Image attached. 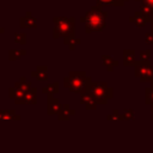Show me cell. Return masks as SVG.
I'll list each match as a JSON object with an SVG mask.
<instances>
[{
	"label": "cell",
	"instance_id": "83f0119b",
	"mask_svg": "<svg viewBox=\"0 0 153 153\" xmlns=\"http://www.w3.org/2000/svg\"><path fill=\"white\" fill-rule=\"evenodd\" d=\"M145 42H146L147 44H149V45L153 44V31L147 32V33L145 35Z\"/></svg>",
	"mask_w": 153,
	"mask_h": 153
},
{
	"label": "cell",
	"instance_id": "5b68a950",
	"mask_svg": "<svg viewBox=\"0 0 153 153\" xmlns=\"http://www.w3.org/2000/svg\"><path fill=\"white\" fill-rule=\"evenodd\" d=\"M134 74L141 82L153 81V65L151 60H139L134 65Z\"/></svg>",
	"mask_w": 153,
	"mask_h": 153
},
{
	"label": "cell",
	"instance_id": "9c48e42d",
	"mask_svg": "<svg viewBox=\"0 0 153 153\" xmlns=\"http://www.w3.org/2000/svg\"><path fill=\"white\" fill-rule=\"evenodd\" d=\"M31 76L37 81H47L48 80V67L47 66H37L36 69L31 72Z\"/></svg>",
	"mask_w": 153,
	"mask_h": 153
},
{
	"label": "cell",
	"instance_id": "6da1fadb",
	"mask_svg": "<svg viewBox=\"0 0 153 153\" xmlns=\"http://www.w3.org/2000/svg\"><path fill=\"white\" fill-rule=\"evenodd\" d=\"M108 12L103 10V5L97 4L91 7L84 16L80 17V23L85 24V32H100L104 30L106 24Z\"/></svg>",
	"mask_w": 153,
	"mask_h": 153
},
{
	"label": "cell",
	"instance_id": "cb8c5ba5",
	"mask_svg": "<svg viewBox=\"0 0 153 153\" xmlns=\"http://www.w3.org/2000/svg\"><path fill=\"white\" fill-rule=\"evenodd\" d=\"M121 117L123 121H129V120H134L135 115H134V110L133 109H123L121 112Z\"/></svg>",
	"mask_w": 153,
	"mask_h": 153
},
{
	"label": "cell",
	"instance_id": "7a4b0ae2",
	"mask_svg": "<svg viewBox=\"0 0 153 153\" xmlns=\"http://www.w3.org/2000/svg\"><path fill=\"white\" fill-rule=\"evenodd\" d=\"M91 76L86 74L85 71H73L69 72L67 76L63 78V86L68 88L71 92L81 93L87 90V85L91 81Z\"/></svg>",
	"mask_w": 153,
	"mask_h": 153
},
{
	"label": "cell",
	"instance_id": "ffe728a7",
	"mask_svg": "<svg viewBox=\"0 0 153 153\" xmlns=\"http://www.w3.org/2000/svg\"><path fill=\"white\" fill-rule=\"evenodd\" d=\"M14 86H16L17 88H19V90H22V91L26 92V91H29V90L32 87V84H31L30 81H27V80H26V78L22 76L18 81H16V82H14Z\"/></svg>",
	"mask_w": 153,
	"mask_h": 153
},
{
	"label": "cell",
	"instance_id": "7c38bea8",
	"mask_svg": "<svg viewBox=\"0 0 153 153\" xmlns=\"http://www.w3.org/2000/svg\"><path fill=\"white\" fill-rule=\"evenodd\" d=\"M129 22L133 23L136 27H142V26H145V25L148 23L147 19H146V17H145L140 11L134 12V14H133L131 17H129Z\"/></svg>",
	"mask_w": 153,
	"mask_h": 153
},
{
	"label": "cell",
	"instance_id": "4316f807",
	"mask_svg": "<svg viewBox=\"0 0 153 153\" xmlns=\"http://www.w3.org/2000/svg\"><path fill=\"white\" fill-rule=\"evenodd\" d=\"M151 55H152V50L151 49L141 50L140 51V60H151Z\"/></svg>",
	"mask_w": 153,
	"mask_h": 153
},
{
	"label": "cell",
	"instance_id": "f1b7e54d",
	"mask_svg": "<svg viewBox=\"0 0 153 153\" xmlns=\"http://www.w3.org/2000/svg\"><path fill=\"white\" fill-rule=\"evenodd\" d=\"M141 2H143V4L148 5L149 7H152V8H153V0H141Z\"/></svg>",
	"mask_w": 153,
	"mask_h": 153
},
{
	"label": "cell",
	"instance_id": "484cf974",
	"mask_svg": "<svg viewBox=\"0 0 153 153\" xmlns=\"http://www.w3.org/2000/svg\"><path fill=\"white\" fill-rule=\"evenodd\" d=\"M108 121H122V117H121V112L118 109H114L111 115H108L106 116Z\"/></svg>",
	"mask_w": 153,
	"mask_h": 153
},
{
	"label": "cell",
	"instance_id": "2e32d148",
	"mask_svg": "<svg viewBox=\"0 0 153 153\" xmlns=\"http://www.w3.org/2000/svg\"><path fill=\"white\" fill-rule=\"evenodd\" d=\"M102 63L106 67V71H108V72H112L114 68L118 66V61H117V60H115L112 56L105 55V54L102 55Z\"/></svg>",
	"mask_w": 153,
	"mask_h": 153
},
{
	"label": "cell",
	"instance_id": "1f68e13d",
	"mask_svg": "<svg viewBox=\"0 0 153 153\" xmlns=\"http://www.w3.org/2000/svg\"><path fill=\"white\" fill-rule=\"evenodd\" d=\"M135 1H141V0H135Z\"/></svg>",
	"mask_w": 153,
	"mask_h": 153
},
{
	"label": "cell",
	"instance_id": "4fadbf2b",
	"mask_svg": "<svg viewBox=\"0 0 153 153\" xmlns=\"http://www.w3.org/2000/svg\"><path fill=\"white\" fill-rule=\"evenodd\" d=\"M135 62H136L135 50L134 49H124L123 50V65L126 67H128V66H134Z\"/></svg>",
	"mask_w": 153,
	"mask_h": 153
},
{
	"label": "cell",
	"instance_id": "e0dca14e",
	"mask_svg": "<svg viewBox=\"0 0 153 153\" xmlns=\"http://www.w3.org/2000/svg\"><path fill=\"white\" fill-rule=\"evenodd\" d=\"M139 11L146 17V19H147L148 23H152V22H153V8H152V7H149L148 5L141 2Z\"/></svg>",
	"mask_w": 153,
	"mask_h": 153
},
{
	"label": "cell",
	"instance_id": "4dcf8cb0",
	"mask_svg": "<svg viewBox=\"0 0 153 153\" xmlns=\"http://www.w3.org/2000/svg\"><path fill=\"white\" fill-rule=\"evenodd\" d=\"M151 31H153V22L151 23Z\"/></svg>",
	"mask_w": 153,
	"mask_h": 153
},
{
	"label": "cell",
	"instance_id": "44dd1931",
	"mask_svg": "<svg viewBox=\"0 0 153 153\" xmlns=\"http://www.w3.org/2000/svg\"><path fill=\"white\" fill-rule=\"evenodd\" d=\"M127 0H97V4H100L103 6H115V7H122Z\"/></svg>",
	"mask_w": 153,
	"mask_h": 153
},
{
	"label": "cell",
	"instance_id": "277c9868",
	"mask_svg": "<svg viewBox=\"0 0 153 153\" xmlns=\"http://www.w3.org/2000/svg\"><path fill=\"white\" fill-rule=\"evenodd\" d=\"M87 91L93 96L99 105H105L114 97V88L110 87L104 81H90L87 85Z\"/></svg>",
	"mask_w": 153,
	"mask_h": 153
},
{
	"label": "cell",
	"instance_id": "7402d4cb",
	"mask_svg": "<svg viewBox=\"0 0 153 153\" xmlns=\"http://www.w3.org/2000/svg\"><path fill=\"white\" fill-rule=\"evenodd\" d=\"M81 43V41L79 38H76L75 36L74 37H69V38H65L63 39V44H66L68 47L69 50H74L76 45H79Z\"/></svg>",
	"mask_w": 153,
	"mask_h": 153
},
{
	"label": "cell",
	"instance_id": "ac0fdd59",
	"mask_svg": "<svg viewBox=\"0 0 153 153\" xmlns=\"http://www.w3.org/2000/svg\"><path fill=\"white\" fill-rule=\"evenodd\" d=\"M25 55H26V50L25 49H10V51H8V59H10V61L19 60V59L24 57Z\"/></svg>",
	"mask_w": 153,
	"mask_h": 153
},
{
	"label": "cell",
	"instance_id": "3957f363",
	"mask_svg": "<svg viewBox=\"0 0 153 153\" xmlns=\"http://www.w3.org/2000/svg\"><path fill=\"white\" fill-rule=\"evenodd\" d=\"M53 38H69L75 36V19L74 17H54Z\"/></svg>",
	"mask_w": 153,
	"mask_h": 153
},
{
	"label": "cell",
	"instance_id": "f546056e",
	"mask_svg": "<svg viewBox=\"0 0 153 153\" xmlns=\"http://www.w3.org/2000/svg\"><path fill=\"white\" fill-rule=\"evenodd\" d=\"M149 108H151V120L153 121V104L149 105Z\"/></svg>",
	"mask_w": 153,
	"mask_h": 153
},
{
	"label": "cell",
	"instance_id": "d6986e66",
	"mask_svg": "<svg viewBox=\"0 0 153 153\" xmlns=\"http://www.w3.org/2000/svg\"><path fill=\"white\" fill-rule=\"evenodd\" d=\"M59 81H54V82H49L47 86H44L42 88V92L44 94H56L59 93Z\"/></svg>",
	"mask_w": 153,
	"mask_h": 153
},
{
	"label": "cell",
	"instance_id": "d6a6232c",
	"mask_svg": "<svg viewBox=\"0 0 153 153\" xmlns=\"http://www.w3.org/2000/svg\"><path fill=\"white\" fill-rule=\"evenodd\" d=\"M0 35H1V33H0Z\"/></svg>",
	"mask_w": 153,
	"mask_h": 153
},
{
	"label": "cell",
	"instance_id": "8fae6325",
	"mask_svg": "<svg viewBox=\"0 0 153 153\" xmlns=\"http://www.w3.org/2000/svg\"><path fill=\"white\" fill-rule=\"evenodd\" d=\"M73 115H75V110L69 106V104H63L57 114L59 121H68Z\"/></svg>",
	"mask_w": 153,
	"mask_h": 153
},
{
	"label": "cell",
	"instance_id": "8992f818",
	"mask_svg": "<svg viewBox=\"0 0 153 153\" xmlns=\"http://www.w3.org/2000/svg\"><path fill=\"white\" fill-rule=\"evenodd\" d=\"M80 103L85 106L86 110H96L97 106L99 105L97 103V100L93 98V96L87 90L80 93Z\"/></svg>",
	"mask_w": 153,
	"mask_h": 153
},
{
	"label": "cell",
	"instance_id": "30bf717a",
	"mask_svg": "<svg viewBox=\"0 0 153 153\" xmlns=\"http://www.w3.org/2000/svg\"><path fill=\"white\" fill-rule=\"evenodd\" d=\"M36 103H37V88L32 86L29 91L25 92L24 98L22 100V104H25V105H35Z\"/></svg>",
	"mask_w": 153,
	"mask_h": 153
},
{
	"label": "cell",
	"instance_id": "ba28073f",
	"mask_svg": "<svg viewBox=\"0 0 153 153\" xmlns=\"http://www.w3.org/2000/svg\"><path fill=\"white\" fill-rule=\"evenodd\" d=\"M19 26L22 29H36L37 27V19L32 16L30 11L25 13V16L20 17L19 19Z\"/></svg>",
	"mask_w": 153,
	"mask_h": 153
},
{
	"label": "cell",
	"instance_id": "d4e9b609",
	"mask_svg": "<svg viewBox=\"0 0 153 153\" xmlns=\"http://www.w3.org/2000/svg\"><path fill=\"white\" fill-rule=\"evenodd\" d=\"M14 42L18 44H25L26 43V33L25 32H16L14 33Z\"/></svg>",
	"mask_w": 153,
	"mask_h": 153
},
{
	"label": "cell",
	"instance_id": "52a82bcc",
	"mask_svg": "<svg viewBox=\"0 0 153 153\" xmlns=\"http://www.w3.org/2000/svg\"><path fill=\"white\" fill-rule=\"evenodd\" d=\"M62 104H60V100L57 97H54V94H48V100H47V114L49 116L57 115Z\"/></svg>",
	"mask_w": 153,
	"mask_h": 153
},
{
	"label": "cell",
	"instance_id": "9a60e30c",
	"mask_svg": "<svg viewBox=\"0 0 153 153\" xmlns=\"http://www.w3.org/2000/svg\"><path fill=\"white\" fill-rule=\"evenodd\" d=\"M8 121V120H16V121H20V116L17 115L14 109H5V110H0V121Z\"/></svg>",
	"mask_w": 153,
	"mask_h": 153
},
{
	"label": "cell",
	"instance_id": "5bb4252c",
	"mask_svg": "<svg viewBox=\"0 0 153 153\" xmlns=\"http://www.w3.org/2000/svg\"><path fill=\"white\" fill-rule=\"evenodd\" d=\"M24 94H25V92L22 91V90H19V88H17L16 86L10 87V90H8V97L11 99H13L16 104H22V100L24 98Z\"/></svg>",
	"mask_w": 153,
	"mask_h": 153
},
{
	"label": "cell",
	"instance_id": "603a6c76",
	"mask_svg": "<svg viewBox=\"0 0 153 153\" xmlns=\"http://www.w3.org/2000/svg\"><path fill=\"white\" fill-rule=\"evenodd\" d=\"M145 103L148 105L153 104V81L151 82V86L146 87L145 90Z\"/></svg>",
	"mask_w": 153,
	"mask_h": 153
}]
</instances>
